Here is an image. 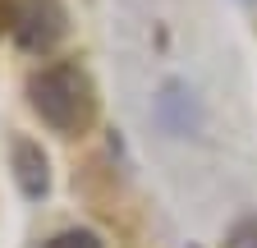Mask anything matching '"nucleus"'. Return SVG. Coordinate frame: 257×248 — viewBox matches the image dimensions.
Masks as SVG:
<instances>
[{
    "label": "nucleus",
    "mask_w": 257,
    "mask_h": 248,
    "mask_svg": "<svg viewBox=\"0 0 257 248\" xmlns=\"http://www.w3.org/2000/svg\"><path fill=\"white\" fill-rule=\"evenodd\" d=\"M28 106L60 138H83L96 124V83L83 65L55 60L28 78Z\"/></svg>",
    "instance_id": "nucleus-1"
},
{
    "label": "nucleus",
    "mask_w": 257,
    "mask_h": 248,
    "mask_svg": "<svg viewBox=\"0 0 257 248\" xmlns=\"http://www.w3.org/2000/svg\"><path fill=\"white\" fill-rule=\"evenodd\" d=\"M5 28L23 51H51L69 33V14L60 0H5Z\"/></svg>",
    "instance_id": "nucleus-2"
},
{
    "label": "nucleus",
    "mask_w": 257,
    "mask_h": 248,
    "mask_svg": "<svg viewBox=\"0 0 257 248\" xmlns=\"http://www.w3.org/2000/svg\"><path fill=\"white\" fill-rule=\"evenodd\" d=\"M14 179L23 198H46L51 193V166H46V152L32 143V138H14Z\"/></svg>",
    "instance_id": "nucleus-3"
},
{
    "label": "nucleus",
    "mask_w": 257,
    "mask_h": 248,
    "mask_svg": "<svg viewBox=\"0 0 257 248\" xmlns=\"http://www.w3.org/2000/svg\"><path fill=\"white\" fill-rule=\"evenodd\" d=\"M42 248H106V243H101V234H92V230H60Z\"/></svg>",
    "instance_id": "nucleus-4"
},
{
    "label": "nucleus",
    "mask_w": 257,
    "mask_h": 248,
    "mask_svg": "<svg viewBox=\"0 0 257 248\" xmlns=\"http://www.w3.org/2000/svg\"><path fill=\"white\" fill-rule=\"evenodd\" d=\"M225 248H257V216H243V221H234L230 234H225Z\"/></svg>",
    "instance_id": "nucleus-5"
},
{
    "label": "nucleus",
    "mask_w": 257,
    "mask_h": 248,
    "mask_svg": "<svg viewBox=\"0 0 257 248\" xmlns=\"http://www.w3.org/2000/svg\"><path fill=\"white\" fill-rule=\"evenodd\" d=\"M0 28H5V0H0Z\"/></svg>",
    "instance_id": "nucleus-6"
}]
</instances>
